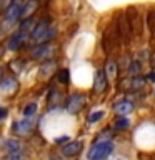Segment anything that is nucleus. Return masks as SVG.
<instances>
[{
  "mask_svg": "<svg viewBox=\"0 0 155 160\" xmlns=\"http://www.w3.org/2000/svg\"><path fill=\"white\" fill-rule=\"evenodd\" d=\"M55 33H57V30H55L53 27H48L47 20H42L32 32V40H35L38 45H43V43H47Z\"/></svg>",
  "mask_w": 155,
  "mask_h": 160,
  "instance_id": "obj_1",
  "label": "nucleus"
},
{
  "mask_svg": "<svg viewBox=\"0 0 155 160\" xmlns=\"http://www.w3.org/2000/svg\"><path fill=\"white\" fill-rule=\"evenodd\" d=\"M113 145L112 142H97L88 150V160H105L112 153Z\"/></svg>",
  "mask_w": 155,
  "mask_h": 160,
  "instance_id": "obj_2",
  "label": "nucleus"
},
{
  "mask_svg": "<svg viewBox=\"0 0 155 160\" xmlns=\"http://www.w3.org/2000/svg\"><path fill=\"white\" fill-rule=\"evenodd\" d=\"M127 18H128V23H130V28L135 35H140L142 33V20H140V13L137 12V8L130 7L128 8V13H127Z\"/></svg>",
  "mask_w": 155,
  "mask_h": 160,
  "instance_id": "obj_3",
  "label": "nucleus"
},
{
  "mask_svg": "<svg viewBox=\"0 0 155 160\" xmlns=\"http://www.w3.org/2000/svg\"><path fill=\"white\" fill-rule=\"evenodd\" d=\"M83 102H85V98L80 93L70 95L68 100H67V110L70 113H77V112H80V108L83 107Z\"/></svg>",
  "mask_w": 155,
  "mask_h": 160,
  "instance_id": "obj_4",
  "label": "nucleus"
},
{
  "mask_svg": "<svg viewBox=\"0 0 155 160\" xmlns=\"http://www.w3.org/2000/svg\"><path fill=\"white\" fill-rule=\"evenodd\" d=\"M3 15H5V22H7V23H13L18 17H22V5H20L18 2L10 3V7L7 8V12H5Z\"/></svg>",
  "mask_w": 155,
  "mask_h": 160,
  "instance_id": "obj_5",
  "label": "nucleus"
},
{
  "mask_svg": "<svg viewBox=\"0 0 155 160\" xmlns=\"http://www.w3.org/2000/svg\"><path fill=\"white\" fill-rule=\"evenodd\" d=\"M117 40H118V33L115 32V28L112 27V28H108L107 32H105V35H103V47H105V50H112L113 47H115V43H117Z\"/></svg>",
  "mask_w": 155,
  "mask_h": 160,
  "instance_id": "obj_6",
  "label": "nucleus"
},
{
  "mask_svg": "<svg viewBox=\"0 0 155 160\" xmlns=\"http://www.w3.org/2000/svg\"><path fill=\"white\" fill-rule=\"evenodd\" d=\"M82 150V142H68L62 147V153L65 157H75Z\"/></svg>",
  "mask_w": 155,
  "mask_h": 160,
  "instance_id": "obj_7",
  "label": "nucleus"
},
{
  "mask_svg": "<svg viewBox=\"0 0 155 160\" xmlns=\"http://www.w3.org/2000/svg\"><path fill=\"white\" fill-rule=\"evenodd\" d=\"M32 58H45V57H48L50 53H52V47H50L48 43H43V45H37V47H33L32 48Z\"/></svg>",
  "mask_w": 155,
  "mask_h": 160,
  "instance_id": "obj_8",
  "label": "nucleus"
},
{
  "mask_svg": "<svg viewBox=\"0 0 155 160\" xmlns=\"http://www.w3.org/2000/svg\"><path fill=\"white\" fill-rule=\"evenodd\" d=\"M105 87H107V73L103 70H98L97 72V77H95V82H93V90L97 93H102Z\"/></svg>",
  "mask_w": 155,
  "mask_h": 160,
  "instance_id": "obj_9",
  "label": "nucleus"
},
{
  "mask_svg": "<svg viewBox=\"0 0 155 160\" xmlns=\"http://www.w3.org/2000/svg\"><path fill=\"white\" fill-rule=\"evenodd\" d=\"M118 32H120V35L123 37L125 42H127L128 37H130V32H132V28H130V23H128V18H127V15H122V17H120Z\"/></svg>",
  "mask_w": 155,
  "mask_h": 160,
  "instance_id": "obj_10",
  "label": "nucleus"
},
{
  "mask_svg": "<svg viewBox=\"0 0 155 160\" xmlns=\"http://www.w3.org/2000/svg\"><path fill=\"white\" fill-rule=\"evenodd\" d=\"M13 130H15V133H18V135H27L30 130H32V122L27 118L20 120V122L13 123Z\"/></svg>",
  "mask_w": 155,
  "mask_h": 160,
  "instance_id": "obj_11",
  "label": "nucleus"
},
{
  "mask_svg": "<svg viewBox=\"0 0 155 160\" xmlns=\"http://www.w3.org/2000/svg\"><path fill=\"white\" fill-rule=\"evenodd\" d=\"M25 38H27V35H23V33L13 35V37L8 40V45H7V47H8L10 50H18L20 47H22V43H23Z\"/></svg>",
  "mask_w": 155,
  "mask_h": 160,
  "instance_id": "obj_12",
  "label": "nucleus"
},
{
  "mask_svg": "<svg viewBox=\"0 0 155 160\" xmlns=\"http://www.w3.org/2000/svg\"><path fill=\"white\" fill-rule=\"evenodd\" d=\"M3 147L8 153H18L20 152V142L18 140H13V138H8L3 142Z\"/></svg>",
  "mask_w": 155,
  "mask_h": 160,
  "instance_id": "obj_13",
  "label": "nucleus"
},
{
  "mask_svg": "<svg viewBox=\"0 0 155 160\" xmlns=\"http://www.w3.org/2000/svg\"><path fill=\"white\" fill-rule=\"evenodd\" d=\"M133 110V103H130V102H120L117 107H115V112L117 113H120V115H123V113H130Z\"/></svg>",
  "mask_w": 155,
  "mask_h": 160,
  "instance_id": "obj_14",
  "label": "nucleus"
},
{
  "mask_svg": "<svg viewBox=\"0 0 155 160\" xmlns=\"http://www.w3.org/2000/svg\"><path fill=\"white\" fill-rule=\"evenodd\" d=\"M32 25H33V20H32V18H25L23 22L20 23V33H23V35H28V32H30V30L33 32L35 28L32 27Z\"/></svg>",
  "mask_w": 155,
  "mask_h": 160,
  "instance_id": "obj_15",
  "label": "nucleus"
},
{
  "mask_svg": "<svg viewBox=\"0 0 155 160\" xmlns=\"http://www.w3.org/2000/svg\"><path fill=\"white\" fill-rule=\"evenodd\" d=\"M15 88H17V83H15L12 78H5L2 82V90L5 93H13Z\"/></svg>",
  "mask_w": 155,
  "mask_h": 160,
  "instance_id": "obj_16",
  "label": "nucleus"
},
{
  "mask_svg": "<svg viewBox=\"0 0 155 160\" xmlns=\"http://www.w3.org/2000/svg\"><path fill=\"white\" fill-rule=\"evenodd\" d=\"M35 8H37V2H27L23 5V8H22V17L30 18V13H32Z\"/></svg>",
  "mask_w": 155,
  "mask_h": 160,
  "instance_id": "obj_17",
  "label": "nucleus"
},
{
  "mask_svg": "<svg viewBox=\"0 0 155 160\" xmlns=\"http://www.w3.org/2000/svg\"><path fill=\"white\" fill-rule=\"evenodd\" d=\"M57 80L60 83H68V80H70V72L67 68H62L60 72L57 73Z\"/></svg>",
  "mask_w": 155,
  "mask_h": 160,
  "instance_id": "obj_18",
  "label": "nucleus"
},
{
  "mask_svg": "<svg viewBox=\"0 0 155 160\" xmlns=\"http://www.w3.org/2000/svg\"><path fill=\"white\" fill-rule=\"evenodd\" d=\"M142 85H143V78L142 77H133L132 80H130V88H133V90H138Z\"/></svg>",
  "mask_w": 155,
  "mask_h": 160,
  "instance_id": "obj_19",
  "label": "nucleus"
},
{
  "mask_svg": "<svg viewBox=\"0 0 155 160\" xmlns=\"http://www.w3.org/2000/svg\"><path fill=\"white\" fill-rule=\"evenodd\" d=\"M127 127H128V120L125 118V117H118L117 122H115V128L123 130V128H127Z\"/></svg>",
  "mask_w": 155,
  "mask_h": 160,
  "instance_id": "obj_20",
  "label": "nucleus"
},
{
  "mask_svg": "<svg viewBox=\"0 0 155 160\" xmlns=\"http://www.w3.org/2000/svg\"><path fill=\"white\" fill-rule=\"evenodd\" d=\"M140 72V63L138 62H130L128 65V73L130 75H137Z\"/></svg>",
  "mask_w": 155,
  "mask_h": 160,
  "instance_id": "obj_21",
  "label": "nucleus"
},
{
  "mask_svg": "<svg viewBox=\"0 0 155 160\" xmlns=\"http://www.w3.org/2000/svg\"><path fill=\"white\" fill-rule=\"evenodd\" d=\"M35 110H37V105H35V103H28L27 107L23 108L25 117H30V115H33V113H35Z\"/></svg>",
  "mask_w": 155,
  "mask_h": 160,
  "instance_id": "obj_22",
  "label": "nucleus"
},
{
  "mask_svg": "<svg viewBox=\"0 0 155 160\" xmlns=\"http://www.w3.org/2000/svg\"><path fill=\"white\" fill-rule=\"evenodd\" d=\"M148 25H150V32L155 37V12H150L148 15Z\"/></svg>",
  "mask_w": 155,
  "mask_h": 160,
  "instance_id": "obj_23",
  "label": "nucleus"
},
{
  "mask_svg": "<svg viewBox=\"0 0 155 160\" xmlns=\"http://www.w3.org/2000/svg\"><path fill=\"white\" fill-rule=\"evenodd\" d=\"M100 118H103V112H93V113L88 117V122H90V123H95V122H98Z\"/></svg>",
  "mask_w": 155,
  "mask_h": 160,
  "instance_id": "obj_24",
  "label": "nucleus"
},
{
  "mask_svg": "<svg viewBox=\"0 0 155 160\" xmlns=\"http://www.w3.org/2000/svg\"><path fill=\"white\" fill-rule=\"evenodd\" d=\"M115 72H117L115 63H113V62H108V63H107V73H108V77L113 78V77H115Z\"/></svg>",
  "mask_w": 155,
  "mask_h": 160,
  "instance_id": "obj_25",
  "label": "nucleus"
},
{
  "mask_svg": "<svg viewBox=\"0 0 155 160\" xmlns=\"http://www.w3.org/2000/svg\"><path fill=\"white\" fill-rule=\"evenodd\" d=\"M7 160H23V155L22 153H8L7 155Z\"/></svg>",
  "mask_w": 155,
  "mask_h": 160,
  "instance_id": "obj_26",
  "label": "nucleus"
},
{
  "mask_svg": "<svg viewBox=\"0 0 155 160\" xmlns=\"http://www.w3.org/2000/svg\"><path fill=\"white\" fill-rule=\"evenodd\" d=\"M67 137H60V138H57V140H55V142H57V143H63V142H67Z\"/></svg>",
  "mask_w": 155,
  "mask_h": 160,
  "instance_id": "obj_27",
  "label": "nucleus"
},
{
  "mask_svg": "<svg viewBox=\"0 0 155 160\" xmlns=\"http://www.w3.org/2000/svg\"><path fill=\"white\" fill-rule=\"evenodd\" d=\"M5 117H7V110L2 108V118H5Z\"/></svg>",
  "mask_w": 155,
  "mask_h": 160,
  "instance_id": "obj_28",
  "label": "nucleus"
},
{
  "mask_svg": "<svg viewBox=\"0 0 155 160\" xmlns=\"http://www.w3.org/2000/svg\"><path fill=\"white\" fill-rule=\"evenodd\" d=\"M152 67H153V68H155V57H153V58H152Z\"/></svg>",
  "mask_w": 155,
  "mask_h": 160,
  "instance_id": "obj_29",
  "label": "nucleus"
}]
</instances>
